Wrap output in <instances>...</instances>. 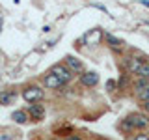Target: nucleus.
<instances>
[{"mask_svg":"<svg viewBox=\"0 0 149 140\" xmlns=\"http://www.w3.org/2000/svg\"><path fill=\"white\" fill-rule=\"evenodd\" d=\"M73 133V125H69V123H65V125H62V127H58V129H54V134L56 136H69V134Z\"/></svg>","mask_w":149,"mask_h":140,"instance_id":"15","label":"nucleus"},{"mask_svg":"<svg viewBox=\"0 0 149 140\" xmlns=\"http://www.w3.org/2000/svg\"><path fill=\"white\" fill-rule=\"evenodd\" d=\"M26 110H28V116H30V121H41V120H45L47 110H45V105L41 101L39 103H28Z\"/></svg>","mask_w":149,"mask_h":140,"instance_id":"3","label":"nucleus"},{"mask_svg":"<svg viewBox=\"0 0 149 140\" xmlns=\"http://www.w3.org/2000/svg\"><path fill=\"white\" fill-rule=\"evenodd\" d=\"M140 103H149V88L147 90H143V92H140L138 95H134Z\"/></svg>","mask_w":149,"mask_h":140,"instance_id":"17","label":"nucleus"},{"mask_svg":"<svg viewBox=\"0 0 149 140\" xmlns=\"http://www.w3.org/2000/svg\"><path fill=\"white\" fill-rule=\"evenodd\" d=\"M116 82H118V90H119V92L129 90V86H130V75H129L127 71H121L119 78H118Z\"/></svg>","mask_w":149,"mask_h":140,"instance_id":"13","label":"nucleus"},{"mask_svg":"<svg viewBox=\"0 0 149 140\" xmlns=\"http://www.w3.org/2000/svg\"><path fill=\"white\" fill-rule=\"evenodd\" d=\"M41 82H43V86L47 88V90H60V88L65 86V82L62 80V78H58L52 71L45 73L43 78H41Z\"/></svg>","mask_w":149,"mask_h":140,"instance_id":"4","label":"nucleus"},{"mask_svg":"<svg viewBox=\"0 0 149 140\" xmlns=\"http://www.w3.org/2000/svg\"><path fill=\"white\" fill-rule=\"evenodd\" d=\"M63 64L67 65L69 69H71L73 73H82V71H86V69H84V64H82V60H78L77 56H65L63 58Z\"/></svg>","mask_w":149,"mask_h":140,"instance_id":"9","label":"nucleus"},{"mask_svg":"<svg viewBox=\"0 0 149 140\" xmlns=\"http://www.w3.org/2000/svg\"><path fill=\"white\" fill-rule=\"evenodd\" d=\"M130 88H132V95H138L140 92L147 90L149 88V78H143V77H136L134 80H130Z\"/></svg>","mask_w":149,"mask_h":140,"instance_id":"10","label":"nucleus"},{"mask_svg":"<svg viewBox=\"0 0 149 140\" xmlns=\"http://www.w3.org/2000/svg\"><path fill=\"white\" fill-rule=\"evenodd\" d=\"M11 120L19 125H26L30 121V116H28V110L26 108H17L11 112Z\"/></svg>","mask_w":149,"mask_h":140,"instance_id":"11","label":"nucleus"},{"mask_svg":"<svg viewBox=\"0 0 149 140\" xmlns=\"http://www.w3.org/2000/svg\"><path fill=\"white\" fill-rule=\"evenodd\" d=\"M136 77H143V78H149V60H143V62H140L138 69H136Z\"/></svg>","mask_w":149,"mask_h":140,"instance_id":"14","label":"nucleus"},{"mask_svg":"<svg viewBox=\"0 0 149 140\" xmlns=\"http://www.w3.org/2000/svg\"><path fill=\"white\" fill-rule=\"evenodd\" d=\"M15 97H17V92H13V90H2V92H0V105H4V106L11 105V103L15 101Z\"/></svg>","mask_w":149,"mask_h":140,"instance_id":"12","label":"nucleus"},{"mask_svg":"<svg viewBox=\"0 0 149 140\" xmlns=\"http://www.w3.org/2000/svg\"><path fill=\"white\" fill-rule=\"evenodd\" d=\"M143 112L149 116V103H143Z\"/></svg>","mask_w":149,"mask_h":140,"instance_id":"20","label":"nucleus"},{"mask_svg":"<svg viewBox=\"0 0 149 140\" xmlns=\"http://www.w3.org/2000/svg\"><path fill=\"white\" fill-rule=\"evenodd\" d=\"M104 41H106V45L110 47V50H114V52H118V54L123 52V49H125V41L123 39H119V37H116L114 34L106 32V34H104Z\"/></svg>","mask_w":149,"mask_h":140,"instance_id":"6","label":"nucleus"},{"mask_svg":"<svg viewBox=\"0 0 149 140\" xmlns=\"http://www.w3.org/2000/svg\"><path fill=\"white\" fill-rule=\"evenodd\" d=\"M106 90H108V92L118 90V82H116L114 78H108V80H106Z\"/></svg>","mask_w":149,"mask_h":140,"instance_id":"18","label":"nucleus"},{"mask_svg":"<svg viewBox=\"0 0 149 140\" xmlns=\"http://www.w3.org/2000/svg\"><path fill=\"white\" fill-rule=\"evenodd\" d=\"M63 140H84V138L78 136V134H69V136H65Z\"/></svg>","mask_w":149,"mask_h":140,"instance_id":"19","label":"nucleus"},{"mask_svg":"<svg viewBox=\"0 0 149 140\" xmlns=\"http://www.w3.org/2000/svg\"><path fill=\"white\" fill-rule=\"evenodd\" d=\"M0 28H2V19H0Z\"/></svg>","mask_w":149,"mask_h":140,"instance_id":"21","label":"nucleus"},{"mask_svg":"<svg viewBox=\"0 0 149 140\" xmlns=\"http://www.w3.org/2000/svg\"><path fill=\"white\" fill-rule=\"evenodd\" d=\"M102 39V30L101 28H93V30H90L88 34L82 36V41L84 45L88 47H93V45H99V41Z\"/></svg>","mask_w":149,"mask_h":140,"instance_id":"8","label":"nucleus"},{"mask_svg":"<svg viewBox=\"0 0 149 140\" xmlns=\"http://www.w3.org/2000/svg\"><path fill=\"white\" fill-rule=\"evenodd\" d=\"M50 71H52L58 78H62L65 84H69V82L73 80V77H74V73L65 64H56V65H52V69H50Z\"/></svg>","mask_w":149,"mask_h":140,"instance_id":"5","label":"nucleus"},{"mask_svg":"<svg viewBox=\"0 0 149 140\" xmlns=\"http://www.w3.org/2000/svg\"><path fill=\"white\" fill-rule=\"evenodd\" d=\"M129 140H149V133H146V131H136V133H132V136Z\"/></svg>","mask_w":149,"mask_h":140,"instance_id":"16","label":"nucleus"},{"mask_svg":"<svg viewBox=\"0 0 149 140\" xmlns=\"http://www.w3.org/2000/svg\"><path fill=\"white\" fill-rule=\"evenodd\" d=\"M147 127H149V116L146 112H130L118 123L119 133L127 134V136L136 133V131H146Z\"/></svg>","mask_w":149,"mask_h":140,"instance_id":"1","label":"nucleus"},{"mask_svg":"<svg viewBox=\"0 0 149 140\" xmlns=\"http://www.w3.org/2000/svg\"><path fill=\"white\" fill-rule=\"evenodd\" d=\"M21 97L26 103H39V101H43V97H45V90L39 84H26L21 90Z\"/></svg>","mask_w":149,"mask_h":140,"instance_id":"2","label":"nucleus"},{"mask_svg":"<svg viewBox=\"0 0 149 140\" xmlns=\"http://www.w3.org/2000/svg\"><path fill=\"white\" fill-rule=\"evenodd\" d=\"M80 84L84 88H95L97 84H99V73L97 71H82Z\"/></svg>","mask_w":149,"mask_h":140,"instance_id":"7","label":"nucleus"}]
</instances>
